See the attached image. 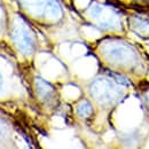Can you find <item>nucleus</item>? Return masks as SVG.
<instances>
[{"label":"nucleus","instance_id":"1","mask_svg":"<svg viewBox=\"0 0 149 149\" xmlns=\"http://www.w3.org/2000/svg\"><path fill=\"white\" fill-rule=\"evenodd\" d=\"M13 40L16 44V46L19 47L21 51H23V52H28L32 47L31 38L23 29H19V28H15L14 29Z\"/></svg>","mask_w":149,"mask_h":149},{"label":"nucleus","instance_id":"4","mask_svg":"<svg viewBox=\"0 0 149 149\" xmlns=\"http://www.w3.org/2000/svg\"><path fill=\"white\" fill-rule=\"evenodd\" d=\"M2 29H3V14H2L1 8H0V33H1Z\"/></svg>","mask_w":149,"mask_h":149},{"label":"nucleus","instance_id":"3","mask_svg":"<svg viewBox=\"0 0 149 149\" xmlns=\"http://www.w3.org/2000/svg\"><path fill=\"white\" fill-rule=\"evenodd\" d=\"M3 90H5V77L0 71V94L3 92Z\"/></svg>","mask_w":149,"mask_h":149},{"label":"nucleus","instance_id":"2","mask_svg":"<svg viewBox=\"0 0 149 149\" xmlns=\"http://www.w3.org/2000/svg\"><path fill=\"white\" fill-rule=\"evenodd\" d=\"M76 112H77V115H78L79 117H81V118H87V117H90V116L93 113V107H92V104H91L87 100H84V101H81V102L77 106Z\"/></svg>","mask_w":149,"mask_h":149},{"label":"nucleus","instance_id":"5","mask_svg":"<svg viewBox=\"0 0 149 149\" xmlns=\"http://www.w3.org/2000/svg\"><path fill=\"white\" fill-rule=\"evenodd\" d=\"M136 1H142V2H149V0H136Z\"/></svg>","mask_w":149,"mask_h":149}]
</instances>
